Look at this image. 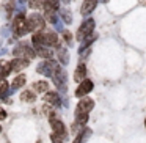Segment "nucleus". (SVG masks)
Returning <instances> with one entry per match:
<instances>
[{"label": "nucleus", "instance_id": "obj_1", "mask_svg": "<svg viewBox=\"0 0 146 143\" xmlns=\"http://www.w3.org/2000/svg\"><path fill=\"white\" fill-rule=\"evenodd\" d=\"M36 71H38L39 74H42V76H46V77H54V74L57 72V71H60V66H58V63L54 60H46V61H41V63L38 65Z\"/></svg>", "mask_w": 146, "mask_h": 143}, {"label": "nucleus", "instance_id": "obj_2", "mask_svg": "<svg viewBox=\"0 0 146 143\" xmlns=\"http://www.w3.org/2000/svg\"><path fill=\"white\" fill-rule=\"evenodd\" d=\"M13 30H14V35L16 36H24L27 32H29V25H27V19L24 16V13H17V16L14 17V22H13Z\"/></svg>", "mask_w": 146, "mask_h": 143}, {"label": "nucleus", "instance_id": "obj_3", "mask_svg": "<svg viewBox=\"0 0 146 143\" xmlns=\"http://www.w3.org/2000/svg\"><path fill=\"white\" fill-rule=\"evenodd\" d=\"M13 54L16 55L17 58H25V60H32V58H35V49H32L29 44H25V43H21V44H17L16 47H14Z\"/></svg>", "mask_w": 146, "mask_h": 143}, {"label": "nucleus", "instance_id": "obj_4", "mask_svg": "<svg viewBox=\"0 0 146 143\" xmlns=\"http://www.w3.org/2000/svg\"><path fill=\"white\" fill-rule=\"evenodd\" d=\"M27 25H29V32H33V30H42L46 25V21L44 16L38 13H33L30 14V17L27 19Z\"/></svg>", "mask_w": 146, "mask_h": 143}, {"label": "nucleus", "instance_id": "obj_5", "mask_svg": "<svg viewBox=\"0 0 146 143\" xmlns=\"http://www.w3.org/2000/svg\"><path fill=\"white\" fill-rule=\"evenodd\" d=\"M54 83L61 93H64L68 90V85H66L68 83V76H66V72H64L63 69L57 71V72L54 74Z\"/></svg>", "mask_w": 146, "mask_h": 143}, {"label": "nucleus", "instance_id": "obj_6", "mask_svg": "<svg viewBox=\"0 0 146 143\" xmlns=\"http://www.w3.org/2000/svg\"><path fill=\"white\" fill-rule=\"evenodd\" d=\"M93 29H94V21H93V19H86L85 22H83L82 25H80L79 32H77V38H79L80 41H83V39H85L86 36L91 35Z\"/></svg>", "mask_w": 146, "mask_h": 143}, {"label": "nucleus", "instance_id": "obj_7", "mask_svg": "<svg viewBox=\"0 0 146 143\" xmlns=\"http://www.w3.org/2000/svg\"><path fill=\"white\" fill-rule=\"evenodd\" d=\"M49 120H50V126H52V129H54V132L57 134V135H60L61 138L66 137V127H64V124L55 116V113L49 115Z\"/></svg>", "mask_w": 146, "mask_h": 143}, {"label": "nucleus", "instance_id": "obj_8", "mask_svg": "<svg viewBox=\"0 0 146 143\" xmlns=\"http://www.w3.org/2000/svg\"><path fill=\"white\" fill-rule=\"evenodd\" d=\"M94 107V101L90 98H82L80 102L77 104V108H76V113H88L91 108Z\"/></svg>", "mask_w": 146, "mask_h": 143}, {"label": "nucleus", "instance_id": "obj_9", "mask_svg": "<svg viewBox=\"0 0 146 143\" xmlns=\"http://www.w3.org/2000/svg\"><path fill=\"white\" fill-rule=\"evenodd\" d=\"M91 90H93V82H91V80H88V79H85V80L80 82L79 88H77V91H76V96H77V98H85Z\"/></svg>", "mask_w": 146, "mask_h": 143}, {"label": "nucleus", "instance_id": "obj_10", "mask_svg": "<svg viewBox=\"0 0 146 143\" xmlns=\"http://www.w3.org/2000/svg\"><path fill=\"white\" fill-rule=\"evenodd\" d=\"M42 35H44V41H46V44H47V46H52V47H60V39H58V36L55 35L54 32H50V30H44Z\"/></svg>", "mask_w": 146, "mask_h": 143}, {"label": "nucleus", "instance_id": "obj_11", "mask_svg": "<svg viewBox=\"0 0 146 143\" xmlns=\"http://www.w3.org/2000/svg\"><path fill=\"white\" fill-rule=\"evenodd\" d=\"M44 102L47 105H60L61 104V98L57 91H47L44 94Z\"/></svg>", "mask_w": 146, "mask_h": 143}, {"label": "nucleus", "instance_id": "obj_12", "mask_svg": "<svg viewBox=\"0 0 146 143\" xmlns=\"http://www.w3.org/2000/svg\"><path fill=\"white\" fill-rule=\"evenodd\" d=\"M96 3H98L96 0H85V2H83V5H82V10H80L83 16L91 14L93 11H94V8H96Z\"/></svg>", "mask_w": 146, "mask_h": 143}, {"label": "nucleus", "instance_id": "obj_13", "mask_svg": "<svg viewBox=\"0 0 146 143\" xmlns=\"http://www.w3.org/2000/svg\"><path fill=\"white\" fill-rule=\"evenodd\" d=\"M29 66V60H25V58H14L13 61H11V68H13V71H22L25 69V68Z\"/></svg>", "mask_w": 146, "mask_h": 143}, {"label": "nucleus", "instance_id": "obj_14", "mask_svg": "<svg viewBox=\"0 0 146 143\" xmlns=\"http://www.w3.org/2000/svg\"><path fill=\"white\" fill-rule=\"evenodd\" d=\"M85 76H86V66L83 63H80L79 66L76 68V72H74V80L82 82V80H85Z\"/></svg>", "mask_w": 146, "mask_h": 143}, {"label": "nucleus", "instance_id": "obj_15", "mask_svg": "<svg viewBox=\"0 0 146 143\" xmlns=\"http://www.w3.org/2000/svg\"><path fill=\"white\" fill-rule=\"evenodd\" d=\"M32 90H35L36 93H47V90H49V83L46 82V80H38V82L33 83Z\"/></svg>", "mask_w": 146, "mask_h": 143}, {"label": "nucleus", "instance_id": "obj_16", "mask_svg": "<svg viewBox=\"0 0 146 143\" xmlns=\"http://www.w3.org/2000/svg\"><path fill=\"white\" fill-rule=\"evenodd\" d=\"M13 71V68H11V63H8L7 60H0V79L5 76H8V74Z\"/></svg>", "mask_w": 146, "mask_h": 143}, {"label": "nucleus", "instance_id": "obj_17", "mask_svg": "<svg viewBox=\"0 0 146 143\" xmlns=\"http://www.w3.org/2000/svg\"><path fill=\"white\" fill-rule=\"evenodd\" d=\"M36 94L33 93V90H25L21 93V101L22 102H35Z\"/></svg>", "mask_w": 146, "mask_h": 143}, {"label": "nucleus", "instance_id": "obj_18", "mask_svg": "<svg viewBox=\"0 0 146 143\" xmlns=\"http://www.w3.org/2000/svg\"><path fill=\"white\" fill-rule=\"evenodd\" d=\"M32 43H33V46H35V49H39V47H42V46H46L44 35H42V33H35L33 38H32Z\"/></svg>", "mask_w": 146, "mask_h": 143}, {"label": "nucleus", "instance_id": "obj_19", "mask_svg": "<svg viewBox=\"0 0 146 143\" xmlns=\"http://www.w3.org/2000/svg\"><path fill=\"white\" fill-rule=\"evenodd\" d=\"M25 82H27L25 76H24V74H19V76H17L16 79L13 80V83H11V86H13V90H14V91H16V90L22 88V86L25 85Z\"/></svg>", "mask_w": 146, "mask_h": 143}, {"label": "nucleus", "instance_id": "obj_20", "mask_svg": "<svg viewBox=\"0 0 146 143\" xmlns=\"http://www.w3.org/2000/svg\"><path fill=\"white\" fill-rule=\"evenodd\" d=\"M57 55H58V61H60L61 65H68V61H69V55H68V51H66V49L58 47Z\"/></svg>", "mask_w": 146, "mask_h": 143}, {"label": "nucleus", "instance_id": "obj_21", "mask_svg": "<svg viewBox=\"0 0 146 143\" xmlns=\"http://www.w3.org/2000/svg\"><path fill=\"white\" fill-rule=\"evenodd\" d=\"M96 38H98V36H96V35H90V36H86V38H85V39H83V41H82V44H80V51H79L80 54H82V52L85 51V49H88V46L91 44V43L94 41Z\"/></svg>", "mask_w": 146, "mask_h": 143}, {"label": "nucleus", "instance_id": "obj_22", "mask_svg": "<svg viewBox=\"0 0 146 143\" xmlns=\"http://www.w3.org/2000/svg\"><path fill=\"white\" fill-rule=\"evenodd\" d=\"M36 52H38V54L41 55L42 58H47V60H50V58H52V55H54V54H52V51H50V49H49V47H46V46H42V47L36 49Z\"/></svg>", "mask_w": 146, "mask_h": 143}, {"label": "nucleus", "instance_id": "obj_23", "mask_svg": "<svg viewBox=\"0 0 146 143\" xmlns=\"http://www.w3.org/2000/svg\"><path fill=\"white\" fill-rule=\"evenodd\" d=\"M44 10H58V0H44V5H42Z\"/></svg>", "mask_w": 146, "mask_h": 143}, {"label": "nucleus", "instance_id": "obj_24", "mask_svg": "<svg viewBox=\"0 0 146 143\" xmlns=\"http://www.w3.org/2000/svg\"><path fill=\"white\" fill-rule=\"evenodd\" d=\"M7 94H8V80L7 79H0V96L2 98H7Z\"/></svg>", "mask_w": 146, "mask_h": 143}, {"label": "nucleus", "instance_id": "obj_25", "mask_svg": "<svg viewBox=\"0 0 146 143\" xmlns=\"http://www.w3.org/2000/svg\"><path fill=\"white\" fill-rule=\"evenodd\" d=\"M88 121V115L86 113H76V123H79L80 126H85Z\"/></svg>", "mask_w": 146, "mask_h": 143}, {"label": "nucleus", "instance_id": "obj_26", "mask_svg": "<svg viewBox=\"0 0 146 143\" xmlns=\"http://www.w3.org/2000/svg\"><path fill=\"white\" fill-rule=\"evenodd\" d=\"M61 19H63V22L64 24H71L72 22V16H71V13L68 10H61Z\"/></svg>", "mask_w": 146, "mask_h": 143}, {"label": "nucleus", "instance_id": "obj_27", "mask_svg": "<svg viewBox=\"0 0 146 143\" xmlns=\"http://www.w3.org/2000/svg\"><path fill=\"white\" fill-rule=\"evenodd\" d=\"M29 5L32 10H36V8H42L44 5V0H29Z\"/></svg>", "mask_w": 146, "mask_h": 143}, {"label": "nucleus", "instance_id": "obj_28", "mask_svg": "<svg viewBox=\"0 0 146 143\" xmlns=\"http://www.w3.org/2000/svg\"><path fill=\"white\" fill-rule=\"evenodd\" d=\"M63 38H64V41H66L68 44H72V35H71L68 30H63Z\"/></svg>", "mask_w": 146, "mask_h": 143}, {"label": "nucleus", "instance_id": "obj_29", "mask_svg": "<svg viewBox=\"0 0 146 143\" xmlns=\"http://www.w3.org/2000/svg\"><path fill=\"white\" fill-rule=\"evenodd\" d=\"M13 10H14V2H8V5H7V16L10 17L11 14H13Z\"/></svg>", "mask_w": 146, "mask_h": 143}, {"label": "nucleus", "instance_id": "obj_30", "mask_svg": "<svg viewBox=\"0 0 146 143\" xmlns=\"http://www.w3.org/2000/svg\"><path fill=\"white\" fill-rule=\"evenodd\" d=\"M50 140H52V143H63V140H61V137H60V135H57L55 132L52 134Z\"/></svg>", "mask_w": 146, "mask_h": 143}, {"label": "nucleus", "instance_id": "obj_31", "mask_svg": "<svg viewBox=\"0 0 146 143\" xmlns=\"http://www.w3.org/2000/svg\"><path fill=\"white\" fill-rule=\"evenodd\" d=\"M5 118H7V113H5V110L0 108V120H5Z\"/></svg>", "mask_w": 146, "mask_h": 143}, {"label": "nucleus", "instance_id": "obj_32", "mask_svg": "<svg viewBox=\"0 0 146 143\" xmlns=\"http://www.w3.org/2000/svg\"><path fill=\"white\" fill-rule=\"evenodd\" d=\"M99 2H108V0H99Z\"/></svg>", "mask_w": 146, "mask_h": 143}, {"label": "nucleus", "instance_id": "obj_33", "mask_svg": "<svg viewBox=\"0 0 146 143\" xmlns=\"http://www.w3.org/2000/svg\"><path fill=\"white\" fill-rule=\"evenodd\" d=\"M63 2H69V0H63Z\"/></svg>", "mask_w": 146, "mask_h": 143}, {"label": "nucleus", "instance_id": "obj_34", "mask_svg": "<svg viewBox=\"0 0 146 143\" xmlns=\"http://www.w3.org/2000/svg\"><path fill=\"white\" fill-rule=\"evenodd\" d=\"M0 132H2V126H0Z\"/></svg>", "mask_w": 146, "mask_h": 143}, {"label": "nucleus", "instance_id": "obj_35", "mask_svg": "<svg viewBox=\"0 0 146 143\" xmlns=\"http://www.w3.org/2000/svg\"><path fill=\"white\" fill-rule=\"evenodd\" d=\"M145 126H146V120H145Z\"/></svg>", "mask_w": 146, "mask_h": 143}]
</instances>
